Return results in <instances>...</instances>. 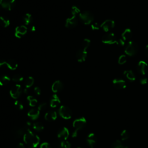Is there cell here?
I'll return each mask as SVG.
<instances>
[{"label": "cell", "instance_id": "6da1fadb", "mask_svg": "<svg viewBox=\"0 0 148 148\" xmlns=\"http://www.w3.org/2000/svg\"><path fill=\"white\" fill-rule=\"evenodd\" d=\"M23 140L26 145L32 148L36 147L40 142L39 137L30 130L28 131L24 134L23 137Z\"/></svg>", "mask_w": 148, "mask_h": 148}, {"label": "cell", "instance_id": "f1b7e54d", "mask_svg": "<svg viewBox=\"0 0 148 148\" xmlns=\"http://www.w3.org/2000/svg\"><path fill=\"white\" fill-rule=\"evenodd\" d=\"M111 148H128V146L124 145L120 140H116L112 143Z\"/></svg>", "mask_w": 148, "mask_h": 148}, {"label": "cell", "instance_id": "8d00e7d4", "mask_svg": "<svg viewBox=\"0 0 148 148\" xmlns=\"http://www.w3.org/2000/svg\"><path fill=\"white\" fill-rule=\"evenodd\" d=\"M53 146L55 148H63V141L59 139L58 141H55L53 143Z\"/></svg>", "mask_w": 148, "mask_h": 148}, {"label": "cell", "instance_id": "d6986e66", "mask_svg": "<svg viewBox=\"0 0 148 148\" xmlns=\"http://www.w3.org/2000/svg\"><path fill=\"white\" fill-rule=\"evenodd\" d=\"M30 130H28L25 126H24L23 127H20V128H18L15 133H14V135H15V137L17 138H20L22 137H24V134Z\"/></svg>", "mask_w": 148, "mask_h": 148}, {"label": "cell", "instance_id": "b9f144b4", "mask_svg": "<svg viewBox=\"0 0 148 148\" xmlns=\"http://www.w3.org/2000/svg\"><path fill=\"white\" fill-rule=\"evenodd\" d=\"M63 148H71V143L67 141H63Z\"/></svg>", "mask_w": 148, "mask_h": 148}, {"label": "cell", "instance_id": "ee69618b", "mask_svg": "<svg viewBox=\"0 0 148 148\" xmlns=\"http://www.w3.org/2000/svg\"><path fill=\"white\" fill-rule=\"evenodd\" d=\"M147 78L146 77L143 76L142 78H141L140 79V83L141 84H143H143H146L147 83Z\"/></svg>", "mask_w": 148, "mask_h": 148}, {"label": "cell", "instance_id": "836d02e7", "mask_svg": "<svg viewBox=\"0 0 148 148\" xmlns=\"http://www.w3.org/2000/svg\"><path fill=\"white\" fill-rule=\"evenodd\" d=\"M23 79H24L23 76L20 74H18L14 75L12 78V80L15 82H20L23 81Z\"/></svg>", "mask_w": 148, "mask_h": 148}, {"label": "cell", "instance_id": "60d3db41", "mask_svg": "<svg viewBox=\"0 0 148 148\" xmlns=\"http://www.w3.org/2000/svg\"><path fill=\"white\" fill-rule=\"evenodd\" d=\"M40 148H52L51 145L47 142H43L41 144Z\"/></svg>", "mask_w": 148, "mask_h": 148}, {"label": "cell", "instance_id": "d590c367", "mask_svg": "<svg viewBox=\"0 0 148 148\" xmlns=\"http://www.w3.org/2000/svg\"><path fill=\"white\" fill-rule=\"evenodd\" d=\"M126 61H127V57L126 55H123L119 57V59H118L119 64L123 65L126 63Z\"/></svg>", "mask_w": 148, "mask_h": 148}, {"label": "cell", "instance_id": "8992f818", "mask_svg": "<svg viewBox=\"0 0 148 148\" xmlns=\"http://www.w3.org/2000/svg\"><path fill=\"white\" fill-rule=\"evenodd\" d=\"M118 40L114 33L105 34L102 38V42L107 45H113L117 43Z\"/></svg>", "mask_w": 148, "mask_h": 148}, {"label": "cell", "instance_id": "ac0fdd59", "mask_svg": "<svg viewBox=\"0 0 148 148\" xmlns=\"http://www.w3.org/2000/svg\"><path fill=\"white\" fill-rule=\"evenodd\" d=\"M40 115V111L38 108H32L27 113L28 116L32 120H36Z\"/></svg>", "mask_w": 148, "mask_h": 148}, {"label": "cell", "instance_id": "f35d334b", "mask_svg": "<svg viewBox=\"0 0 148 148\" xmlns=\"http://www.w3.org/2000/svg\"><path fill=\"white\" fill-rule=\"evenodd\" d=\"M91 28L93 30H98L101 28V26L98 23H94L91 24Z\"/></svg>", "mask_w": 148, "mask_h": 148}, {"label": "cell", "instance_id": "1f68e13d", "mask_svg": "<svg viewBox=\"0 0 148 148\" xmlns=\"http://www.w3.org/2000/svg\"><path fill=\"white\" fill-rule=\"evenodd\" d=\"M120 138L122 141H125L128 139L130 138V134L126 130H123L120 134Z\"/></svg>", "mask_w": 148, "mask_h": 148}, {"label": "cell", "instance_id": "4316f807", "mask_svg": "<svg viewBox=\"0 0 148 148\" xmlns=\"http://www.w3.org/2000/svg\"><path fill=\"white\" fill-rule=\"evenodd\" d=\"M32 20H33V18H32L31 14H30L29 13L26 14L23 16V22H24L25 25H26V26L30 25L32 23Z\"/></svg>", "mask_w": 148, "mask_h": 148}, {"label": "cell", "instance_id": "f5cc1de1", "mask_svg": "<svg viewBox=\"0 0 148 148\" xmlns=\"http://www.w3.org/2000/svg\"><path fill=\"white\" fill-rule=\"evenodd\" d=\"M1 4H0V8H1Z\"/></svg>", "mask_w": 148, "mask_h": 148}, {"label": "cell", "instance_id": "f907efd6", "mask_svg": "<svg viewBox=\"0 0 148 148\" xmlns=\"http://www.w3.org/2000/svg\"><path fill=\"white\" fill-rule=\"evenodd\" d=\"M31 31H35L36 30V28H35V27L34 26H31Z\"/></svg>", "mask_w": 148, "mask_h": 148}, {"label": "cell", "instance_id": "8fae6325", "mask_svg": "<svg viewBox=\"0 0 148 148\" xmlns=\"http://www.w3.org/2000/svg\"><path fill=\"white\" fill-rule=\"evenodd\" d=\"M28 28L26 26H19L15 28V35L16 38H21L23 36L26 34L27 32Z\"/></svg>", "mask_w": 148, "mask_h": 148}, {"label": "cell", "instance_id": "cb8c5ba5", "mask_svg": "<svg viewBox=\"0 0 148 148\" xmlns=\"http://www.w3.org/2000/svg\"><path fill=\"white\" fill-rule=\"evenodd\" d=\"M125 77L130 82H134L135 80V75L131 70H126L123 73Z\"/></svg>", "mask_w": 148, "mask_h": 148}, {"label": "cell", "instance_id": "c3c4849f", "mask_svg": "<svg viewBox=\"0 0 148 148\" xmlns=\"http://www.w3.org/2000/svg\"><path fill=\"white\" fill-rule=\"evenodd\" d=\"M6 64V61L4 60H0V67H2Z\"/></svg>", "mask_w": 148, "mask_h": 148}, {"label": "cell", "instance_id": "277c9868", "mask_svg": "<svg viewBox=\"0 0 148 148\" xmlns=\"http://www.w3.org/2000/svg\"><path fill=\"white\" fill-rule=\"evenodd\" d=\"M79 18L81 22L86 25L90 24L94 20L93 15L89 11H84L79 14Z\"/></svg>", "mask_w": 148, "mask_h": 148}, {"label": "cell", "instance_id": "ab89813d", "mask_svg": "<svg viewBox=\"0 0 148 148\" xmlns=\"http://www.w3.org/2000/svg\"><path fill=\"white\" fill-rule=\"evenodd\" d=\"M47 104L46 103H42L38 105L37 108L39 111H42V110H45L47 108Z\"/></svg>", "mask_w": 148, "mask_h": 148}, {"label": "cell", "instance_id": "4dcf8cb0", "mask_svg": "<svg viewBox=\"0 0 148 148\" xmlns=\"http://www.w3.org/2000/svg\"><path fill=\"white\" fill-rule=\"evenodd\" d=\"M34 83V79L32 76H28L25 81V86L26 88L29 89L31 87Z\"/></svg>", "mask_w": 148, "mask_h": 148}, {"label": "cell", "instance_id": "74e56055", "mask_svg": "<svg viewBox=\"0 0 148 148\" xmlns=\"http://www.w3.org/2000/svg\"><path fill=\"white\" fill-rule=\"evenodd\" d=\"M15 107L19 109V110H22L23 109V103L20 101H18V100H16L15 102Z\"/></svg>", "mask_w": 148, "mask_h": 148}, {"label": "cell", "instance_id": "52a82bcc", "mask_svg": "<svg viewBox=\"0 0 148 148\" xmlns=\"http://www.w3.org/2000/svg\"><path fill=\"white\" fill-rule=\"evenodd\" d=\"M22 93V86L19 84H16L15 86H14L9 91L11 97L14 98V99H18V98L20 96Z\"/></svg>", "mask_w": 148, "mask_h": 148}, {"label": "cell", "instance_id": "4fadbf2b", "mask_svg": "<svg viewBox=\"0 0 148 148\" xmlns=\"http://www.w3.org/2000/svg\"><path fill=\"white\" fill-rule=\"evenodd\" d=\"M69 135H70V131L68 129L67 127H64L59 131L57 134V137L59 140L64 141L67 139V138L69 137Z\"/></svg>", "mask_w": 148, "mask_h": 148}, {"label": "cell", "instance_id": "7bdbcfd3", "mask_svg": "<svg viewBox=\"0 0 148 148\" xmlns=\"http://www.w3.org/2000/svg\"><path fill=\"white\" fill-rule=\"evenodd\" d=\"M116 44L120 47H123L125 45V42H124V41L123 39H120L118 41Z\"/></svg>", "mask_w": 148, "mask_h": 148}, {"label": "cell", "instance_id": "d6a6232c", "mask_svg": "<svg viewBox=\"0 0 148 148\" xmlns=\"http://www.w3.org/2000/svg\"><path fill=\"white\" fill-rule=\"evenodd\" d=\"M90 43H91V41L89 39L86 38L84 39L82 43V48L84 49V50H86L89 48V47L90 45Z\"/></svg>", "mask_w": 148, "mask_h": 148}, {"label": "cell", "instance_id": "9a60e30c", "mask_svg": "<svg viewBox=\"0 0 148 148\" xmlns=\"http://www.w3.org/2000/svg\"><path fill=\"white\" fill-rule=\"evenodd\" d=\"M86 142L90 148H94L97 142V137L94 133H90L88 135L86 138Z\"/></svg>", "mask_w": 148, "mask_h": 148}, {"label": "cell", "instance_id": "5bb4252c", "mask_svg": "<svg viewBox=\"0 0 148 148\" xmlns=\"http://www.w3.org/2000/svg\"><path fill=\"white\" fill-rule=\"evenodd\" d=\"M87 56V51L84 50V49H83L82 48H81L79 49V50H78L76 54V59H77L79 63L84 62L86 59Z\"/></svg>", "mask_w": 148, "mask_h": 148}, {"label": "cell", "instance_id": "9c48e42d", "mask_svg": "<svg viewBox=\"0 0 148 148\" xmlns=\"http://www.w3.org/2000/svg\"><path fill=\"white\" fill-rule=\"evenodd\" d=\"M78 22L76 16L71 15V16H70L66 19L65 26L67 28H73L78 25Z\"/></svg>", "mask_w": 148, "mask_h": 148}, {"label": "cell", "instance_id": "681fc988", "mask_svg": "<svg viewBox=\"0 0 148 148\" xmlns=\"http://www.w3.org/2000/svg\"><path fill=\"white\" fill-rule=\"evenodd\" d=\"M23 92H24V94H27L28 93V89L26 87V88L24 89V90H23Z\"/></svg>", "mask_w": 148, "mask_h": 148}, {"label": "cell", "instance_id": "7dc6e473", "mask_svg": "<svg viewBox=\"0 0 148 148\" xmlns=\"http://www.w3.org/2000/svg\"><path fill=\"white\" fill-rule=\"evenodd\" d=\"M145 54L148 57V45H146L145 48Z\"/></svg>", "mask_w": 148, "mask_h": 148}, {"label": "cell", "instance_id": "83f0119b", "mask_svg": "<svg viewBox=\"0 0 148 148\" xmlns=\"http://www.w3.org/2000/svg\"><path fill=\"white\" fill-rule=\"evenodd\" d=\"M27 100L28 102L29 105L31 107H34L37 104V103H38L37 100L32 95H28L27 98Z\"/></svg>", "mask_w": 148, "mask_h": 148}, {"label": "cell", "instance_id": "2e32d148", "mask_svg": "<svg viewBox=\"0 0 148 148\" xmlns=\"http://www.w3.org/2000/svg\"><path fill=\"white\" fill-rule=\"evenodd\" d=\"M114 86L119 90L124 89L126 87V83L125 80L120 79H115L113 80Z\"/></svg>", "mask_w": 148, "mask_h": 148}, {"label": "cell", "instance_id": "484cf974", "mask_svg": "<svg viewBox=\"0 0 148 148\" xmlns=\"http://www.w3.org/2000/svg\"><path fill=\"white\" fill-rule=\"evenodd\" d=\"M11 81V78L7 75H3L0 77V86H4L8 84Z\"/></svg>", "mask_w": 148, "mask_h": 148}, {"label": "cell", "instance_id": "816d5d0a", "mask_svg": "<svg viewBox=\"0 0 148 148\" xmlns=\"http://www.w3.org/2000/svg\"><path fill=\"white\" fill-rule=\"evenodd\" d=\"M26 148H32V147H26Z\"/></svg>", "mask_w": 148, "mask_h": 148}, {"label": "cell", "instance_id": "7c38bea8", "mask_svg": "<svg viewBox=\"0 0 148 148\" xmlns=\"http://www.w3.org/2000/svg\"><path fill=\"white\" fill-rule=\"evenodd\" d=\"M138 72L142 75H145L148 70V65L144 61H139L138 63L137 67Z\"/></svg>", "mask_w": 148, "mask_h": 148}, {"label": "cell", "instance_id": "3957f363", "mask_svg": "<svg viewBox=\"0 0 148 148\" xmlns=\"http://www.w3.org/2000/svg\"><path fill=\"white\" fill-rule=\"evenodd\" d=\"M125 53L128 56H134L138 52V45L133 42H128L124 49Z\"/></svg>", "mask_w": 148, "mask_h": 148}, {"label": "cell", "instance_id": "44dd1931", "mask_svg": "<svg viewBox=\"0 0 148 148\" xmlns=\"http://www.w3.org/2000/svg\"><path fill=\"white\" fill-rule=\"evenodd\" d=\"M57 112L56 111H51L47 112V113H46L45 115V119L47 120V121H53L55 120H56L57 119Z\"/></svg>", "mask_w": 148, "mask_h": 148}, {"label": "cell", "instance_id": "ba28073f", "mask_svg": "<svg viewBox=\"0 0 148 148\" xmlns=\"http://www.w3.org/2000/svg\"><path fill=\"white\" fill-rule=\"evenodd\" d=\"M16 0H0V4L4 9L11 11L15 6Z\"/></svg>", "mask_w": 148, "mask_h": 148}, {"label": "cell", "instance_id": "f546056e", "mask_svg": "<svg viewBox=\"0 0 148 148\" xmlns=\"http://www.w3.org/2000/svg\"><path fill=\"white\" fill-rule=\"evenodd\" d=\"M32 126L33 129L36 131H41L44 129V126L42 123L39 122H35Z\"/></svg>", "mask_w": 148, "mask_h": 148}, {"label": "cell", "instance_id": "7402d4cb", "mask_svg": "<svg viewBox=\"0 0 148 148\" xmlns=\"http://www.w3.org/2000/svg\"><path fill=\"white\" fill-rule=\"evenodd\" d=\"M7 67L10 69L11 70H15L17 69L18 67V63L14 60H8V61H6V64Z\"/></svg>", "mask_w": 148, "mask_h": 148}, {"label": "cell", "instance_id": "e0dca14e", "mask_svg": "<svg viewBox=\"0 0 148 148\" xmlns=\"http://www.w3.org/2000/svg\"><path fill=\"white\" fill-rule=\"evenodd\" d=\"M64 88V84L60 80L55 81L52 86V90L54 93H59Z\"/></svg>", "mask_w": 148, "mask_h": 148}, {"label": "cell", "instance_id": "30bf717a", "mask_svg": "<svg viewBox=\"0 0 148 148\" xmlns=\"http://www.w3.org/2000/svg\"><path fill=\"white\" fill-rule=\"evenodd\" d=\"M101 28L105 32H108L115 27V22L111 19L105 20L101 25Z\"/></svg>", "mask_w": 148, "mask_h": 148}, {"label": "cell", "instance_id": "ffe728a7", "mask_svg": "<svg viewBox=\"0 0 148 148\" xmlns=\"http://www.w3.org/2000/svg\"><path fill=\"white\" fill-rule=\"evenodd\" d=\"M60 103H61V101L59 96L57 94H53L51 99L50 106L52 108H56L58 105H59Z\"/></svg>", "mask_w": 148, "mask_h": 148}, {"label": "cell", "instance_id": "f6af8a7d", "mask_svg": "<svg viewBox=\"0 0 148 148\" xmlns=\"http://www.w3.org/2000/svg\"><path fill=\"white\" fill-rule=\"evenodd\" d=\"M34 92L37 95H39L41 94V90L39 87H35Z\"/></svg>", "mask_w": 148, "mask_h": 148}, {"label": "cell", "instance_id": "d4e9b609", "mask_svg": "<svg viewBox=\"0 0 148 148\" xmlns=\"http://www.w3.org/2000/svg\"><path fill=\"white\" fill-rule=\"evenodd\" d=\"M0 24L5 28L8 27L10 25V20L7 17L1 16H0Z\"/></svg>", "mask_w": 148, "mask_h": 148}, {"label": "cell", "instance_id": "e575fe53", "mask_svg": "<svg viewBox=\"0 0 148 148\" xmlns=\"http://www.w3.org/2000/svg\"><path fill=\"white\" fill-rule=\"evenodd\" d=\"M80 13V9L76 7V6H72L71 8V14L72 15L76 16L77 14H79Z\"/></svg>", "mask_w": 148, "mask_h": 148}, {"label": "cell", "instance_id": "7a4b0ae2", "mask_svg": "<svg viewBox=\"0 0 148 148\" xmlns=\"http://www.w3.org/2000/svg\"><path fill=\"white\" fill-rule=\"evenodd\" d=\"M86 124V119L83 117L75 120L73 122V127L74 128V131L72 134V137L73 138L76 137L78 132L85 126Z\"/></svg>", "mask_w": 148, "mask_h": 148}, {"label": "cell", "instance_id": "603a6c76", "mask_svg": "<svg viewBox=\"0 0 148 148\" xmlns=\"http://www.w3.org/2000/svg\"><path fill=\"white\" fill-rule=\"evenodd\" d=\"M132 36V32L130 28H126L125 30L123 31L122 35V39L124 41H127L128 39H130Z\"/></svg>", "mask_w": 148, "mask_h": 148}, {"label": "cell", "instance_id": "5b68a950", "mask_svg": "<svg viewBox=\"0 0 148 148\" xmlns=\"http://www.w3.org/2000/svg\"><path fill=\"white\" fill-rule=\"evenodd\" d=\"M59 114L60 116L64 119H70L72 117V111L70 108L67 106L62 105L59 109Z\"/></svg>", "mask_w": 148, "mask_h": 148}, {"label": "cell", "instance_id": "bcb514c9", "mask_svg": "<svg viewBox=\"0 0 148 148\" xmlns=\"http://www.w3.org/2000/svg\"><path fill=\"white\" fill-rule=\"evenodd\" d=\"M17 148H26V147L23 143H19L17 146Z\"/></svg>", "mask_w": 148, "mask_h": 148}, {"label": "cell", "instance_id": "db71d44e", "mask_svg": "<svg viewBox=\"0 0 148 148\" xmlns=\"http://www.w3.org/2000/svg\"><path fill=\"white\" fill-rule=\"evenodd\" d=\"M77 148H82V147H77Z\"/></svg>", "mask_w": 148, "mask_h": 148}]
</instances>
